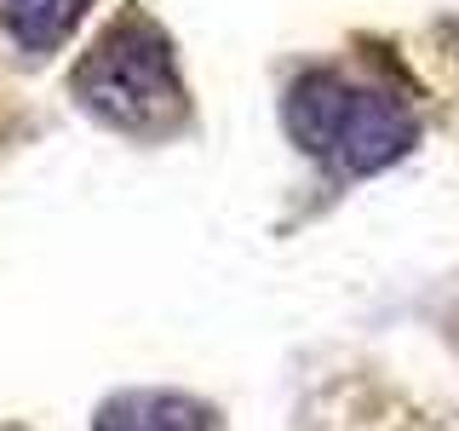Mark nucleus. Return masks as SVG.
Here are the masks:
<instances>
[{"label":"nucleus","instance_id":"nucleus-2","mask_svg":"<svg viewBox=\"0 0 459 431\" xmlns=\"http://www.w3.org/2000/svg\"><path fill=\"white\" fill-rule=\"evenodd\" d=\"M69 92L86 115H98L104 127L133 138H167L190 115L178 52H172L167 29L138 6H126L121 18L98 29V40L69 75Z\"/></svg>","mask_w":459,"mask_h":431},{"label":"nucleus","instance_id":"nucleus-3","mask_svg":"<svg viewBox=\"0 0 459 431\" xmlns=\"http://www.w3.org/2000/svg\"><path fill=\"white\" fill-rule=\"evenodd\" d=\"M92 431H212V414L178 391H121L92 414Z\"/></svg>","mask_w":459,"mask_h":431},{"label":"nucleus","instance_id":"nucleus-4","mask_svg":"<svg viewBox=\"0 0 459 431\" xmlns=\"http://www.w3.org/2000/svg\"><path fill=\"white\" fill-rule=\"evenodd\" d=\"M86 12L92 0H0V29L18 52L47 57L86 23Z\"/></svg>","mask_w":459,"mask_h":431},{"label":"nucleus","instance_id":"nucleus-1","mask_svg":"<svg viewBox=\"0 0 459 431\" xmlns=\"http://www.w3.org/2000/svg\"><path fill=\"white\" fill-rule=\"evenodd\" d=\"M281 127L310 162H322L339 179H368V172L396 167L420 138V121L402 104V92L362 81L339 64L287 81Z\"/></svg>","mask_w":459,"mask_h":431}]
</instances>
